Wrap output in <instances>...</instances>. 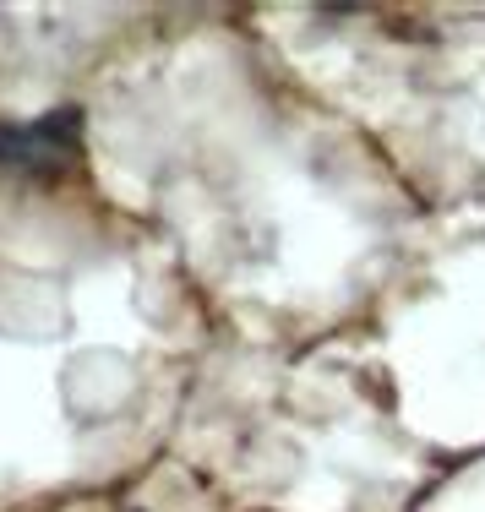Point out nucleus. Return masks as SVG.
Segmentation results:
<instances>
[{
	"mask_svg": "<svg viewBox=\"0 0 485 512\" xmlns=\"http://www.w3.org/2000/svg\"><path fill=\"white\" fill-rule=\"evenodd\" d=\"M82 164V109L60 104L39 120H0V169L11 180H71Z\"/></svg>",
	"mask_w": 485,
	"mask_h": 512,
	"instance_id": "1",
	"label": "nucleus"
}]
</instances>
